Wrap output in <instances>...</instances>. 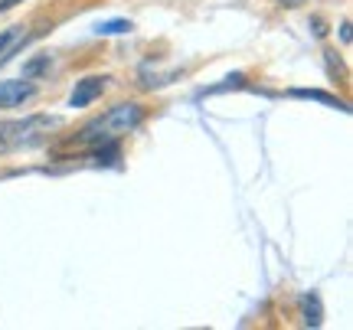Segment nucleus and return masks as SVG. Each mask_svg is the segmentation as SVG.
<instances>
[{"mask_svg": "<svg viewBox=\"0 0 353 330\" xmlns=\"http://www.w3.org/2000/svg\"><path fill=\"white\" fill-rule=\"evenodd\" d=\"M20 0H0V10H10V7H17Z\"/></svg>", "mask_w": 353, "mask_h": 330, "instance_id": "obj_13", "label": "nucleus"}, {"mask_svg": "<svg viewBox=\"0 0 353 330\" xmlns=\"http://www.w3.org/2000/svg\"><path fill=\"white\" fill-rule=\"evenodd\" d=\"M141 118H144V108L134 102L128 105H114L108 108L105 114H99L95 121H88L82 131H79V141H85V144H105V141H114L128 134V131H134L141 125Z\"/></svg>", "mask_w": 353, "mask_h": 330, "instance_id": "obj_1", "label": "nucleus"}, {"mask_svg": "<svg viewBox=\"0 0 353 330\" xmlns=\"http://www.w3.org/2000/svg\"><path fill=\"white\" fill-rule=\"evenodd\" d=\"M285 3H298V0H285Z\"/></svg>", "mask_w": 353, "mask_h": 330, "instance_id": "obj_14", "label": "nucleus"}, {"mask_svg": "<svg viewBox=\"0 0 353 330\" xmlns=\"http://www.w3.org/2000/svg\"><path fill=\"white\" fill-rule=\"evenodd\" d=\"M131 30H134L131 20H108V23L95 26V33H99V37H121V33H131Z\"/></svg>", "mask_w": 353, "mask_h": 330, "instance_id": "obj_7", "label": "nucleus"}, {"mask_svg": "<svg viewBox=\"0 0 353 330\" xmlns=\"http://www.w3.org/2000/svg\"><path fill=\"white\" fill-rule=\"evenodd\" d=\"M291 95H298V99H311V102H324L330 105V108H341V112H347V102H341V99H334V95H327V92H317V89H294Z\"/></svg>", "mask_w": 353, "mask_h": 330, "instance_id": "obj_6", "label": "nucleus"}, {"mask_svg": "<svg viewBox=\"0 0 353 330\" xmlns=\"http://www.w3.org/2000/svg\"><path fill=\"white\" fill-rule=\"evenodd\" d=\"M311 26H314L317 37H324V33H327V30H324V20H321V17H314V20H311Z\"/></svg>", "mask_w": 353, "mask_h": 330, "instance_id": "obj_11", "label": "nucleus"}, {"mask_svg": "<svg viewBox=\"0 0 353 330\" xmlns=\"http://www.w3.org/2000/svg\"><path fill=\"white\" fill-rule=\"evenodd\" d=\"M301 318L307 327H321V320H324V305H321V298H317L314 291L301 298Z\"/></svg>", "mask_w": 353, "mask_h": 330, "instance_id": "obj_5", "label": "nucleus"}, {"mask_svg": "<svg viewBox=\"0 0 353 330\" xmlns=\"http://www.w3.org/2000/svg\"><path fill=\"white\" fill-rule=\"evenodd\" d=\"M13 39H17V30H3V33H0V56H3V50L10 46Z\"/></svg>", "mask_w": 353, "mask_h": 330, "instance_id": "obj_10", "label": "nucleus"}, {"mask_svg": "<svg viewBox=\"0 0 353 330\" xmlns=\"http://www.w3.org/2000/svg\"><path fill=\"white\" fill-rule=\"evenodd\" d=\"M341 37H343V43H350V23H347V20L341 23Z\"/></svg>", "mask_w": 353, "mask_h": 330, "instance_id": "obj_12", "label": "nucleus"}, {"mask_svg": "<svg viewBox=\"0 0 353 330\" xmlns=\"http://www.w3.org/2000/svg\"><path fill=\"white\" fill-rule=\"evenodd\" d=\"M50 65V56H37V59H30V63L23 65V79H33V76H39L43 69Z\"/></svg>", "mask_w": 353, "mask_h": 330, "instance_id": "obj_9", "label": "nucleus"}, {"mask_svg": "<svg viewBox=\"0 0 353 330\" xmlns=\"http://www.w3.org/2000/svg\"><path fill=\"white\" fill-rule=\"evenodd\" d=\"M33 85L17 79V82H0V108H13V105H23L26 99H33Z\"/></svg>", "mask_w": 353, "mask_h": 330, "instance_id": "obj_4", "label": "nucleus"}, {"mask_svg": "<svg viewBox=\"0 0 353 330\" xmlns=\"http://www.w3.org/2000/svg\"><path fill=\"white\" fill-rule=\"evenodd\" d=\"M59 125V118H46V114H33L23 121H3L0 125V147H23L39 141V134H50V127Z\"/></svg>", "mask_w": 353, "mask_h": 330, "instance_id": "obj_2", "label": "nucleus"}, {"mask_svg": "<svg viewBox=\"0 0 353 330\" xmlns=\"http://www.w3.org/2000/svg\"><path fill=\"white\" fill-rule=\"evenodd\" d=\"M242 85H245V76H239V72H236V76H226L223 82H219V85L206 89V95H216V92H229V89H242Z\"/></svg>", "mask_w": 353, "mask_h": 330, "instance_id": "obj_8", "label": "nucleus"}, {"mask_svg": "<svg viewBox=\"0 0 353 330\" xmlns=\"http://www.w3.org/2000/svg\"><path fill=\"white\" fill-rule=\"evenodd\" d=\"M105 82H108V79H101V76H88V79H82V82H76V89L69 95V105H72V108L92 105L101 92H105Z\"/></svg>", "mask_w": 353, "mask_h": 330, "instance_id": "obj_3", "label": "nucleus"}]
</instances>
